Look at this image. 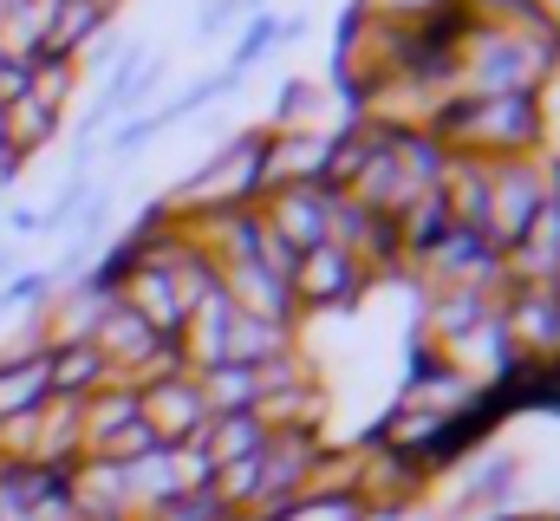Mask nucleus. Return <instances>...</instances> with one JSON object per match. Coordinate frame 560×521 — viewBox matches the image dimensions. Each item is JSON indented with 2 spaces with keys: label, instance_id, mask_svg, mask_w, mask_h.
<instances>
[{
  "label": "nucleus",
  "instance_id": "f257e3e1",
  "mask_svg": "<svg viewBox=\"0 0 560 521\" xmlns=\"http://www.w3.org/2000/svg\"><path fill=\"white\" fill-rule=\"evenodd\" d=\"M261 521H365V502L352 489H339V496H293L287 509H275Z\"/></svg>",
  "mask_w": 560,
  "mask_h": 521
},
{
  "label": "nucleus",
  "instance_id": "f03ea898",
  "mask_svg": "<svg viewBox=\"0 0 560 521\" xmlns=\"http://www.w3.org/2000/svg\"><path fill=\"white\" fill-rule=\"evenodd\" d=\"M98 372H105V352H98V346H79V352L46 359V385L52 391H92Z\"/></svg>",
  "mask_w": 560,
  "mask_h": 521
},
{
  "label": "nucleus",
  "instance_id": "7ed1b4c3",
  "mask_svg": "<svg viewBox=\"0 0 560 521\" xmlns=\"http://www.w3.org/2000/svg\"><path fill=\"white\" fill-rule=\"evenodd\" d=\"M229 13H235V0H215V7H209V13H202V33H215V26H222V20H229Z\"/></svg>",
  "mask_w": 560,
  "mask_h": 521
},
{
  "label": "nucleus",
  "instance_id": "20e7f679",
  "mask_svg": "<svg viewBox=\"0 0 560 521\" xmlns=\"http://www.w3.org/2000/svg\"><path fill=\"white\" fill-rule=\"evenodd\" d=\"M7 229H13V235H33V229H39V216H33V209H20V216H7Z\"/></svg>",
  "mask_w": 560,
  "mask_h": 521
}]
</instances>
